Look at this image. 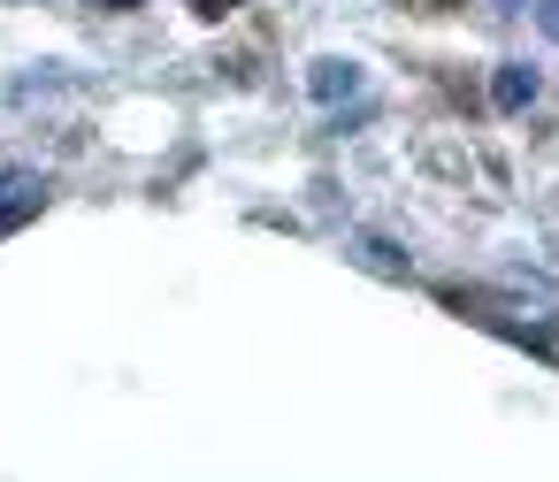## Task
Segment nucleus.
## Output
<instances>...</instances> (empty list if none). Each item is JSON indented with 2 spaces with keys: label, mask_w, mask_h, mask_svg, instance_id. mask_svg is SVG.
I'll return each instance as SVG.
<instances>
[{
  "label": "nucleus",
  "mask_w": 559,
  "mask_h": 482,
  "mask_svg": "<svg viewBox=\"0 0 559 482\" xmlns=\"http://www.w3.org/2000/svg\"><path fill=\"white\" fill-rule=\"evenodd\" d=\"M192 9H200V16H230V0H192Z\"/></svg>",
  "instance_id": "obj_5"
},
{
  "label": "nucleus",
  "mask_w": 559,
  "mask_h": 482,
  "mask_svg": "<svg viewBox=\"0 0 559 482\" xmlns=\"http://www.w3.org/2000/svg\"><path fill=\"white\" fill-rule=\"evenodd\" d=\"M536 24H544V39H559V0H544V9H536Z\"/></svg>",
  "instance_id": "obj_4"
},
{
  "label": "nucleus",
  "mask_w": 559,
  "mask_h": 482,
  "mask_svg": "<svg viewBox=\"0 0 559 482\" xmlns=\"http://www.w3.org/2000/svg\"><path fill=\"white\" fill-rule=\"evenodd\" d=\"M490 100H498L506 116H521V108L536 100V70H521V62H506V70L490 77Z\"/></svg>",
  "instance_id": "obj_2"
},
{
  "label": "nucleus",
  "mask_w": 559,
  "mask_h": 482,
  "mask_svg": "<svg viewBox=\"0 0 559 482\" xmlns=\"http://www.w3.org/2000/svg\"><path fill=\"white\" fill-rule=\"evenodd\" d=\"M93 9H139V0H93Z\"/></svg>",
  "instance_id": "obj_6"
},
{
  "label": "nucleus",
  "mask_w": 559,
  "mask_h": 482,
  "mask_svg": "<svg viewBox=\"0 0 559 482\" xmlns=\"http://www.w3.org/2000/svg\"><path fill=\"white\" fill-rule=\"evenodd\" d=\"M307 93H314L322 108H337V100H360V93H368V70H360L353 55H322V62L307 70Z\"/></svg>",
  "instance_id": "obj_1"
},
{
  "label": "nucleus",
  "mask_w": 559,
  "mask_h": 482,
  "mask_svg": "<svg viewBox=\"0 0 559 482\" xmlns=\"http://www.w3.org/2000/svg\"><path fill=\"white\" fill-rule=\"evenodd\" d=\"M47 207V184H32V177H16L9 192H0V230H16L24 215H39Z\"/></svg>",
  "instance_id": "obj_3"
}]
</instances>
